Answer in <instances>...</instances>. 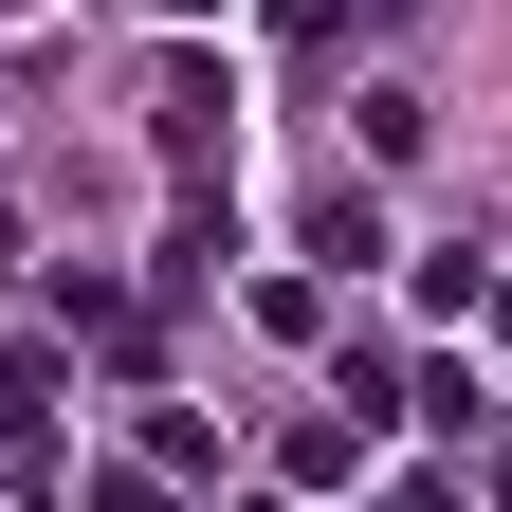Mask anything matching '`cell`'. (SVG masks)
I'll return each instance as SVG.
<instances>
[{"label": "cell", "mask_w": 512, "mask_h": 512, "mask_svg": "<svg viewBox=\"0 0 512 512\" xmlns=\"http://www.w3.org/2000/svg\"><path fill=\"white\" fill-rule=\"evenodd\" d=\"M147 110H165V165H220V92H202V74H165Z\"/></svg>", "instance_id": "6da1fadb"}, {"label": "cell", "mask_w": 512, "mask_h": 512, "mask_svg": "<svg viewBox=\"0 0 512 512\" xmlns=\"http://www.w3.org/2000/svg\"><path fill=\"white\" fill-rule=\"evenodd\" d=\"M384 512H458V494H439V476H403V494H384Z\"/></svg>", "instance_id": "7a4b0ae2"}, {"label": "cell", "mask_w": 512, "mask_h": 512, "mask_svg": "<svg viewBox=\"0 0 512 512\" xmlns=\"http://www.w3.org/2000/svg\"><path fill=\"white\" fill-rule=\"evenodd\" d=\"M183 19H202V0H183Z\"/></svg>", "instance_id": "3957f363"}]
</instances>
